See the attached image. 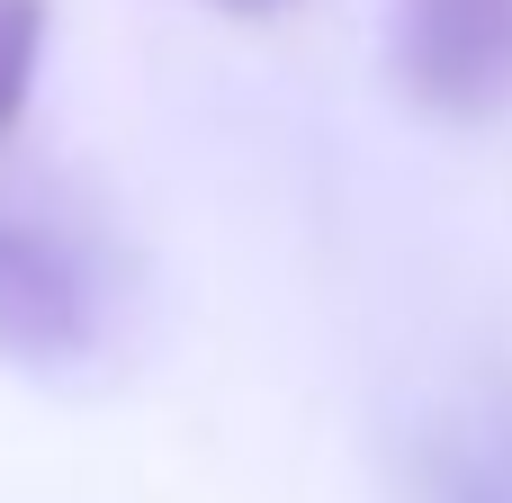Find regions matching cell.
Here are the masks:
<instances>
[{
  "label": "cell",
  "instance_id": "cell-2",
  "mask_svg": "<svg viewBox=\"0 0 512 503\" xmlns=\"http://www.w3.org/2000/svg\"><path fill=\"white\" fill-rule=\"evenodd\" d=\"M396 72L432 117L512 108V0H396Z\"/></svg>",
  "mask_w": 512,
  "mask_h": 503
},
{
  "label": "cell",
  "instance_id": "cell-4",
  "mask_svg": "<svg viewBox=\"0 0 512 503\" xmlns=\"http://www.w3.org/2000/svg\"><path fill=\"white\" fill-rule=\"evenodd\" d=\"M45 63V0H0V135L27 117Z\"/></svg>",
  "mask_w": 512,
  "mask_h": 503
},
{
  "label": "cell",
  "instance_id": "cell-1",
  "mask_svg": "<svg viewBox=\"0 0 512 503\" xmlns=\"http://www.w3.org/2000/svg\"><path fill=\"white\" fill-rule=\"evenodd\" d=\"M99 261H90V234L27 207V198H0V360H27V369H54V360H81L99 342Z\"/></svg>",
  "mask_w": 512,
  "mask_h": 503
},
{
  "label": "cell",
  "instance_id": "cell-3",
  "mask_svg": "<svg viewBox=\"0 0 512 503\" xmlns=\"http://www.w3.org/2000/svg\"><path fill=\"white\" fill-rule=\"evenodd\" d=\"M441 503H512V423L459 432L441 450Z\"/></svg>",
  "mask_w": 512,
  "mask_h": 503
}]
</instances>
